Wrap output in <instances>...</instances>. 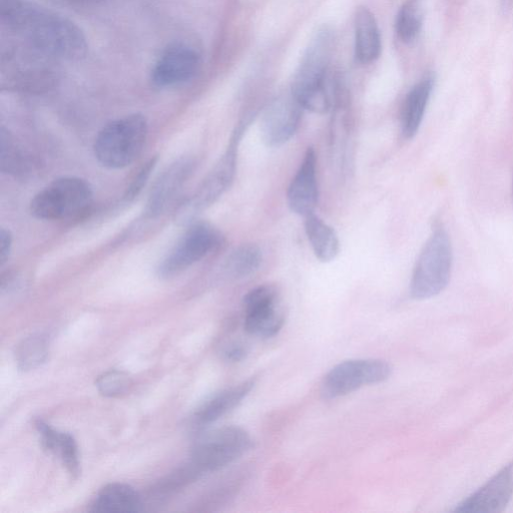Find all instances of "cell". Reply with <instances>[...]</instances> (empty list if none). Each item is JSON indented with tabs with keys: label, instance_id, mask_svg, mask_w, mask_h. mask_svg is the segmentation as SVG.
<instances>
[{
	"label": "cell",
	"instance_id": "6da1fadb",
	"mask_svg": "<svg viewBox=\"0 0 513 513\" xmlns=\"http://www.w3.org/2000/svg\"><path fill=\"white\" fill-rule=\"evenodd\" d=\"M0 24L15 41L59 63L87 55V39L74 22L30 0H0Z\"/></svg>",
	"mask_w": 513,
	"mask_h": 513
},
{
	"label": "cell",
	"instance_id": "7a4b0ae2",
	"mask_svg": "<svg viewBox=\"0 0 513 513\" xmlns=\"http://www.w3.org/2000/svg\"><path fill=\"white\" fill-rule=\"evenodd\" d=\"M335 47V34L320 28L311 39L291 86V95L303 108L325 114L331 106L328 74Z\"/></svg>",
	"mask_w": 513,
	"mask_h": 513
},
{
	"label": "cell",
	"instance_id": "3957f363",
	"mask_svg": "<svg viewBox=\"0 0 513 513\" xmlns=\"http://www.w3.org/2000/svg\"><path fill=\"white\" fill-rule=\"evenodd\" d=\"M59 62L17 41L3 50L2 84L8 89L41 92L55 86Z\"/></svg>",
	"mask_w": 513,
	"mask_h": 513
},
{
	"label": "cell",
	"instance_id": "277c9868",
	"mask_svg": "<svg viewBox=\"0 0 513 513\" xmlns=\"http://www.w3.org/2000/svg\"><path fill=\"white\" fill-rule=\"evenodd\" d=\"M148 138V123L135 114L111 122L99 133L95 156L104 167L123 169L141 155Z\"/></svg>",
	"mask_w": 513,
	"mask_h": 513
},
{
	"label": "cell",
	"instance_id": "5b68a950",
	"mask_svg": "<svg viewBox=\"0 0 513 513\" xmlns=\"http://www.w3.org/2000/svg\"><path fill=\"white\" fill-rule=\"evenodd\" d=\"M452 260L450 239L445 230L437 226L415 265L410 284L411 296L424 300L441 293L449 283Z\"/></svg>",
	"mask_w": 513,
	"mask_h": 513
},
{
	"label": "cell",
	"instance_id": "8992f818",
	"mask_svg": "<svg viewBox=\"0 0 513 513\" xmlns=\"http://www.w3.org/2000/svg\"><path fill=\"white\" fill-rule=\"evenodd\" d=\"M253 447L243 428L226 426L202 434L194 443L190 465L201 476L235 462Z\"/></svg>",
	"mask_w": 513,
	"mask_h": 513
},
{
	"label": "cell",
	"instance_id": "52a82bcc",
	"mask_svg": "<svg viewBox=\"0 0 513 513\" xmlns=\"http://www.w3.org/2000/svg\"><path fill=\"white\" fill-rule=\"evenodd\" d=\"M92 204L90 184L80 178L65 177L41 191L32 201L31 211L41 220H69L87 213Z\"/></svg>",
	"mask_w": 513,
	"mask_h": 513
},
{
	"label": "cell",
	"instance_id": "ba28073f",
	"mask_svg": "<svg viewBox=\"0 0 513 513\" xmlns=\"http://www.w3.org/2000/svg\"><path fill=\"white\" fill-rule=\"evenodd\" d=\"M391 374L392 367L385 360H347L328 372L322 382L321 394L327 400L336 399L364 386L383 382Z\"/></svg>",
	"mask_w": 513,
	"mask_h": 513
},
{
	"label": "cell",
	"instance_id": "9c48e42d",
	"mask_svg": "<svg viewBox=\"0 0 513 513\" xmlns=\"http://www.w3.org/2000/svg\"><path fill=\"white\" fill-rule=\"evenodd\" d=\"M245 330L254 336L270 338L277 335L285 323L279 292L272 285L252 289L244 298Z\"/></svg>",
	"mask_w": 513,
	"mask_h": 513
},
{
	"label": "cell",
	"instance_id": "30bf717a",
	"mask_svg": "<svg viewBox=\"0 0 513 513\" xmlns=\"http://www.w3.org/2000/svg\"><path fill=\"white\" fill-rule=\"evenodd\" d=\"M221 243L219 233L210 225L198 224L184 235L159 268L163 278L176 276L204 259Z\"/></svg>",
	"mask_w": 513,
	"mask_h": 513
},
{
	"label": "cell",
	"instance_id": "8fae6325",
	"mask_svg": "<svg viewBox=\"0 0 513 513\" xmlns=\"http://www.w3.org/2000/svg\"><path fill=\"white\" fill-rule=\"evenodd\" d=\"M200 68L201 56L198 51L186 43H175L157 60L151 80L157 88H174L194 79Z\"/></svg>",
	"mask_w": 513,
	"mask_h": 513
},
{
	"label": "cell",
	"instance_id": "7c38bea8",
	"mask_svg": "<svg viewBox=\"0 0 513 513\" xmlns=\"http://www.w3.org/2000/svg\"><path fill=\"white\" fill-rule=\"evenodd\" d=\"M303 111L291 94L273 101L264 111L260 122L263 143L270 148L288 143L299 129Z\"/></svg>",
	"mask_w": 513,
	"mask_h": 513
},
{
	"label": "cell",
	"instance_id": "4fadbf2b",
	"mask_svg": "<svg viewBox=\"0 0 513 513\" xmlns=\"http://www.w3.org/2000/svg\"><path fill=\"white\" fill-rule=\"evenodd\" d=\"M513 496V462L504 466L476 492L461 502L455 512L498 513Z\"/></svg>",
	"mask_w": 513,
	"mask_h": 513
},
{
	"label": "cell",
	"instance_id": "5bb4252c",
	"mask_svg": "<svg viewBox=\"0 0 513 513\" xmlns=\"http://www.w3.org/2000/svg\"><path fill=\"white\" fill-rule=\"evenodd\" d=\"M318 199L317 157L314 149L308 148L288 188L287 202L293 213L305 218L315 213Z\"/></svg>",
	"mask_w": 513,
	"mask_h": 513
},
{
	"label": "cell",
	"instance_id": "9a60e30c",
	"mask_svg": "<svg viewBox=\"0 0 513 513\" xmlns=\"http://www.w3.org/2000/svg\"><path fill=\"white\" fill-rule=\"evenodd\" d=\"M248 123L242 124L232 136L230 145L208 176L196 197V206L206 208L220 198L233 183L238 160V150Z\"/></svg>",
	"mask_w": 513,
	"mask_h": 513
},
{
	"label": "cell",
	"instance_id": "2e32d148",
	"mask_svg": "<svg viewBox=\"0 0 513 513\" xmlns=\"http://www.w3.org/2000/svg\"><path fill=\"white\" fill-rule=\"evenodd\" d=\"M434 88L430 75L420 80L408 93L401 115V131L405 139H413L418 133Z\"/></svg>",
	"mask_w": 513,
	"mask_h": 513
},
{
	"label": "cell",
	"instance_id": "e0dca14e",
	"mask_svg": "<svg viewBox=\"0 0 513 513\" xmlns=\"http://www.w3.org/2000/svg\"><path fill=\"white\" fill-rule=\"evenodd\" d=\"M378 24L367 8H359L355 16V58L362 65L374 63L381 54Z\"/></svg>",
	"mask_w": 513,
	"mask_h": 513
},
{
	"label": "cell",
	"instance_id": "ac0fdd59",
	"mask_svg": "<svg viewBox=\"0 0 513 513\" xmlns=\"http://www.w3.org/2000/svg\"><path fill=\"white\" fill-rule=\"evenodd\" d=\"M255 384V379H249L218 393L196 411L195 421L199 425H207L222 418L250 394Z\"/></svg>",
	"mask_w": 513,
	"mask_h": 513
},
{
	"label": "cell",
	"instance_id": "d6986e66",
	"mask_svg": "<svg viewBox=\"0 0 513 513\" xmlns=\"http://www.w3.org/2000/svg\"><path fill=\"white\" fill-rule=\"evenodd\" d=\"M142 500L139 493L128 484L111 483L98 493L92 504L93 512H139Z\"/></svg>",
	"mask_w": 513,
	"mask_h": 513
},
{
	"label": "cell",
	"instance_id": "ffe728a7",
	"mask_svg": "<svg viewBox=\"0 0 513 513\" xmlns=\"http://www.w3.org/2000/svg\"><path fill=\"white\" fill-rule=\"evenodd\" d=\"M36 426L41 434L43 447L58 455L71 474L78 475L80 472V458L75 438L69 433L55 430L43 420H38Z\"/></svg>",
	"mask_w": 513,
	"mask_h": 513
},
{
	"label": "cell",
	"instance_id": "44dd1931",
	"mask_svg": "<svg viewBox=\"0 0 513 513\" xmlns=\"http://www.w3.org/2000/svg\"><path fill=\"white\" fill-rule=\"evenodd\" d=\"M305 232L318 260L328 263L337 257L340 251L338 235L315 213L305 217Z\"/></svg>",
	"mask_w": 513,
	"mask_h": 513
},
{
	"label": "cell",
	"instance_id": "7402d4cb",
	"mask_svg": "<svg viewBox=\"0 0 513 513\" xmlns=\"http://www.w3.org/2000/svg\"><path fill=\"white\" fill-rule=\"evenodd\" d=\"M190 164L179 162L172 166L156 185L149 203L152 216L160 214L175 198L189 175Z\"/></svg>",
	"mask_w": 513,
	"mask_h": 513
},
{
	"label": "cell",
	"instance_id": "603a6c76",
	"mask_svg": "<svg viewBox=\"0 0 513 513\" xmlns=\"http://www.w3.org/2000/svg\"><path fill=\"white\" fill-rule=\"evenodd\" d=\"M262 262V250L255 244H245L230 255L226 270L231 277L242 279L256 273Z\"/></svg>",
	"mask_w": 513,
	"mask_h": 513
},
{
	"label": "cell",
	"instance_id": "cb8c5ba5",
	"mask_svg": "<svg viewBox=\"0 0 513 513\" xmlns=\"http://www.w3.org/2000/svg\"><path fill=\"white\" fill-rule=\"evenodd\" d=\"M49 355V344L41 335L24 340L16 351L18 366L23 371H30L42 366Z\"/></svg>",
	"mask_w": 513,
	"mask_h": 513
},
{
	"label": "cell",
	"instance_id": "d4e9b609",
	"mask_svg": "<svg viewBox=\"0 0 513 513\" xmlns=\"http://www.w3.org/2000/svg\"><path fill=\"white\" fill-rule=\"evenodd\" d=\"M396 34L404 44L412 43L418 37L422 18L415 0H408L398 12L396 18Z\"/></svg>",
	"mask_w": 513,
	"mask_h": 513
},
{
	"label": "cell",
	"instance_id": "484cf974",
	"mask_svg": "<svg viewBox=\"0 0 513 513\" xmlns=\"http://www.w3.org/2000/svg\"><path fill=\"white\" fill-rule=\"evenodd\" d=\"M131 382V378L126 372L111 370L98 378L97 387L102 395L117 397L127 391Z\"/></svg>",
	"mask_w": 513,
	"mask_h": 513
},
{
	"label": "cell",
	"instance_id": "4316f807",
	"mask_svg": "<svg viewBox=\"0 0 513 513\" xmlns=\"http://www.w3.org/2000/svg\"><path fill=\"white\" fill-rule=\"evenodd\" d=\"M157 164V158L151 159L139 172V174L136 176L134 181L132 182L131 186L129 187L126 199L127 200H133L136 198L143 188L146 186L152 172L154 171Z\"/></svg>",
	"mask_w": 513,
	"mask_h": 513
},
{
	"label": "cell",
	"instance_id": "83f0119b",
	"mask_svg": "<svg viewBox=\"0 0 513 513\" xmlns=\"http://www.w3.org/2000/svg\"><path fill=\"white\" fill-rule=\"evenodd\" d=\"M13 246V237L10 231L2 229L0 232V264L5 265L8 261Z\"/></svg>",
	"mask_w": 513,
	"mask_h": 513
},
{
	"label": "cell",
	"instance_id": "f1b7e54d",
	"mask_svg": "<svg viewBox=\"0 0 513 513\" xmlns=\"http://www.w3.org/2000/svg\"><path fill=\"white\" fill-rule=\"evenodd\" d=\"M248 351L242 344H233L226 348L224 356L231 362H240L247 357Z\"/></svg>",
	"mask_w": 513,
	"mask_h": 513
},
{
	"label": "cell",
	"instance_id": "f546056e",
	"mask_svg": "<svg viewBox=\"0 0 513 513\" xmlns=\"http://www.w3.org/2000/svg\"><path fill=\"white\" fill-rule=\"evenodd\" d=\"M513 0H501V8L504 13L509 12L512 9Z\"/></svg>",
	"mask_w": 513,
	"mask_h": 513
},
{
	"label": "cell",
	"instance_id": "4dcf8cb0",
	"mask_svg": "<svg viewBox=\"0 0 513 513\" xmlns=\"http://www.w3.org/2000/svg\"><path fill=\"white\" fill-rule=\"evenodd\" d=\"M78 2H98V0H78Z\"/></svg>",
	"mask_w": 513,
	"mask_h": 513
},
{
	"label": "cell",
	"instance_id": "1f68e13d",
	"mask_svg": "<svg viewBox=\"0 0 513 513\" xmlns=\"http://www.w3.org/2000/svg\"><path fill=\"white\" fill-rule=\"evenodd\" d=\"M512 197H513V188H512Z\"/></svg>",
	"mask_w": 513,
	"mask_h": 513
}]
</instances>
